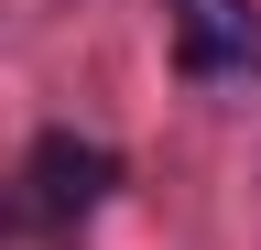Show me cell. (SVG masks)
<instances>
[{
    "label": "cell",
    "instance_id": "obj_1",
    "mask_svg": "<svg viewBox=\"0 0 261 250\" xmlns=\"http://www.w3.org/2000/svg\"><path fill=\"white\" fill-rule=\"evenodd\" d=\"M109 185H120V163H109V142H87V131H44L22 152V217L33 229H76Z\"/></svg>",
    "mask_w": 261,
    "mask_h": 250
},
{
    "label": "cell",
    "instance_id": "obj_2",
    "mask_svg": "<svg viewBox=\"0 0 261 250\" xmlns=\"http://www.w3.org/2000/svg\"><path fill=\"white\" fill-rule=\"evenodd\" d=\"M163 33H174L185 76H250L261 66V11L250 0H163Z\"/></svg>",
    "mask_w": 261,
    "mask_h": 250
}]
</instances>
